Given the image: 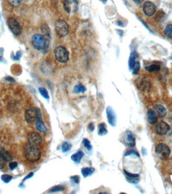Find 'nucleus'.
<instances>
[{
	"label": "nucleus",
	"mask_w": 172,
	"mask_h": 194,
	"mask_svg": "<svg viewBox=\"0 0 172 194\" xmlns=\"http://www.w3.org/2000/svg\"><path fill=\"white\" fill-rule=\"evenodd\" d=\"M156 6L152 2L147 1L143 4V12L149 17H151L156 12Z\"/></svg>",
	"instance_id": "11"
},
{
	"label": "nucleus",
	"mask_w": 172,
	"mask_h": 194,
	"mask_svg": "<svg viewBox=\"0 0 172 194\" xmlns=\"http://www.w3.org/2000/svg\"><path fill=\"white\" fill-rule=\"evenodd\" d=\"M147 121L149 124L151 125L155 124L157 123L158 121V117H157L156 113L153 110L149 109L147 112Z\"/></svg>",
	"instance_id": "15"
},
{
	"label": "nucleus",
	"mask_w": 172,
	"mask_h": 194,
	"mask_svg": "<svg viewBox=\"0 0 172 194\" xmlns=\"http://www.w3.org/2000/svg\"><path fill=\"white\" fill-rule=\"evenodd\" d=\"M71 145L67 142L63 143L62 145V146H61V149H62L63 152H64V153L68 152L69 150H71Z\"/></svg>",
	"instance_id": "27"
},
{
	"label": "nucleus",
	"mask_w": 172,
	"mask_h": 194,
	"mask_svg": "<svg viewBox=\"0 0 172 194\" xmlns=\"http://www.w3.org/2000/svg\"><path fill=\"white\" fill-rule=\"evenodd\" d=\"M28 143L29 145L38 147L42 143V140L41 136L38 133L32 132L28 136Z\"/></svg>",
	"instance_id": "8"
},
{
	"label": "nucleus",
	"mask_w": 172,
	"mask_h": 194,
	"mask_svg": "<svg viewBox=\"0 0 172 194\" xmlns=\"http://www.w3.org/2000/svg\"><path fill=\"white\" fill-rule=\"evenodd\" d=\"M13 177H12L11 175H7V174H5V175H2L1 176V179L2 181L5 183H9L11 181Z\"/></svg>",
	"instance_id": "26"
},
{
	"label": "nucleus",
	"mask_w": 172,
	"mask_h": 194,
	"mask_svg": "<svg viewBox=\"0 0 172 194\" xmlns=\"http://www.w3.org/2000/svg\"><path fill=\"white\" fill-rule=\"evenodd\" d=\"M6 162L3 157L1 152V147H0V169H2L5 167Z\"/></svg>",
	"instance_id": "32"
},
{
	"label": "nucleus",
	"mask_w": 172,
	"mask_h": 194,
	"mask_svg": "<svg viewBox=\"0 0 172 194\" xmlns=\"http://www.w3.org/2000/svg\"><path fill=\"white\" fill-rule=\"evenodd\" d=\"M131 155H135L137 156L138 157H140V155L138 154V153L134 150H129V151H127L125 154V156H128Z\"/></svg>",
	"instance_id": "34"
},
{
	"label": "nucleus",
	"mask_w": 172,
	"mask_h": 194,
	"mask_svg": "<svg viewBox=\"0 0 172 194\" xmlns=\"http://www.w3.org/2000/svg\"><path fill=\"white\" fill-rule=\"evenodd\" d=\"M145 70L149 72H156L160 70L161 67L159 65L157 64H152L151 65L147 66L145 68Z\"/></svg>",
	"instance_id": "21"
},
{
	"label": "nucleus",
	"mask_w": 172,
	"mask_h": 194,
	"mask_svg": "<svg viewBox=\"0 0 172 194\" xmlns=\"http://www.w3.org/2000/svg\"><path fill=\"white\" fill-rule=\"evenodd\" d=\"M164 33L169 39H172V25L169 24L165 27Z\"/></svg>",
	"instance_id": "22"
},
{
	"label": "nucleus",
	"mask_w": 172,
	"mask_h": 194,
	"mask_svg": "<svg viewBox=\"0 0 172 194\" xmlns=\"http://www.w3.org/2000/svg\"><path fill=\"white\" fill-rule=\"evenodd\" d=\"M50 40L40 34H35L32 38V44L34 48L40 51L47 48L49 46Z\"/></svg>",
	"instance_id": "1"
},
{
	"label": "nucleus",
	"mask_w": 172,
	"mask_h": 194,
	"mask_svg": "<svg viewBox=\"0 0 172 194\" xmlns=\"http://www.w3.org/2000/svg\"><path fill=\"white\" fill-rule=\"evenodd\" d=\"M37 117L35 127L37 131L41 133H46L47 128L44 124L42 119V115L41 113L40 109L39 108H36Z\"/></svg>",
	"instance_id": "10"
},
{
	"label": "nucleus",
	"mask_w": 172,
	"mask_h": 194,
	"mask_svg": "<svg viewBox=\"0 0 172 194\" xmlns=\"http://www.w3.org/2000/svg\"><path fill=\"white\" fill-rule=\"evenodd\" d=\"M65 189V188L62 186H56L52 187L50 190V192L54 193L57 192H61L63 191Z\"/></svg>",
	"instance_id": "29"
},
{
	"label": "nucleus",
	"mask_w": 172,
	"mask_h": 194,
	"mask_svg": "<svg viewBox=\"0 0 172 194\" xmlns=\"http://www.w3.org/2000/svg\"><path fill=\"white\" fill-rule=\"evenodd\" d=\"M41 152L37 147L29 145L27 146L25 150V156L29 161L35 162L40 159L41 157Z\"/></svg>",
	"instance_id": "2"
},
{
	"label": "nucleus",
	"mask_w": 172,
	"mask_h": 194,
	"mask_svg": "<svg viewBox=\"0 0 172 194\" xmlns=\"http://www.w3.org/2000/svg\"><path fill=\"white\" fill-rule=\"evenodd\" d=\"M38 90H39V92H40V95L43 98L46 99H48L50 98L47 90H46L44 88H39L38 89Z\"/></svg>",
	"instance_id": "25"
},
{
	"label": "nucleus",
	"mask_w": 172,
	"mask_h": 194,
	"mask_svg": "<svg viewBox=\"0 0 172 194\" xmlns=\"http://www.w3.org/2000/svg\"><path fill=\"white\" fill-rule=\"evenodd\" d=\"M41 30H42V33L43 34V35L45 38H46V39L49 40L50 38V29L47 25H45V24L43 25Z\"/></svg>",
	"instance_id": "23"
},
{
	"label": "nucleus",
	"mask_w": 172,
	"mask_h": 194,
	"mask_svg": "<svg viewBox=\"0 0 172 194\" xmlns=\"http://www.w3.org/2000/svg\"><path fill=\"white\" fill-rule=\"evenodd\" d=\"M140 63L138 62H136L133 67L132 68V72L133 74H137L138 72L140 71Z\"/></svg>",
	"instance_id": "28"
},
{
	"label": "nucleus",
	"mask_w": 172,
	"mask_h": 194,
	"mask_svg": "<svg viewBox=\"0 0 172 194\" xmlns=\"http://www.w3.org/2000/svg\"><path fill=\"white\" fill-rule=\"evenodd\" d=\"M8 1L12 5L17 7L20 5L22 2V0H8Z\"/></svg>",
	"instance_id": "33"
},
{
	"label": "nucleus",
	"mask_w": 172,
	"mask_h": 194,
	"mask_svg": "<svg viewBox=\"0 0 172 194\" xmlns=\"http://www.w3.org/2000/svg\"><path fill=\"white\" fill-rule=\"evenodd\" d=\"M18 163L17 162H10L9 164V167L10 169H11V170H13L14 169H15L16 167H17Z\"/></svg>",
	"instance_id": "35"
},
{
	"label": "nucleus",
	"mask_w": 172,
	"mask_h": 194,
	"mask_svg": "<svg viewBox=\"0 0 172 194\" xmlns=\"http://www.w3.org/2000/svg\"><path fill=\"white\" fill-rule=\"evenodd\" d=\"M63 8L68 13H74L78 9V2L77 0H65Z\"/></svg>",
	"instance_id": "7"
},
{
	"label": "nucleus",
	"mask_w": 172,
	"mask_h": 194,
	"mask_svg": "<svg viewBox=\"0 0 172 194\" xmlns=\"http://www.w3.org/2000/svg\"><path fill=\"white\" fill-rule=\"evenodd\" d=\"M84 155V154L83 152L81 151H79L76 154H73V155L71 156V159L73 161L75 162L76 163H79Z\"/></svg>",
	"instance_id": "18"
},
{
	"label": "nucleus",
	"mask_w": 172,
	"mask_h": 194,
	"mask_svg": "<svg viewBox=\"0 0 172 194\" xmlns=\"http://www.w3.org/2000/svg\"><path fill=\"white\" fill-rule=\"evenodd\" d=\"M95 171V169L92 167H86L83 168L81 170V172L82 173L84 177H87L89 175H92L94 173Z\"/></svg>",
	"instance_id": "20"
},
{
	"label": "nucleus",
	"mask_w": 172,
	"mask_h": 194,
	"mask_svg": "<svg viewBox=\"0 0 172 194\" xmlns=\"http://www.w3.org/2000/svg\"><path fill=\"white\" fill-rule=\"evenodd\" d=\"M5 81H9V82H15V79L13 77H10V76H7L5 77Z\"/></svg>",
	"instance_id": "38"
},
{
	"label": "nucleus",
	"mask_w": 172,
	"mask_h": 194,
	"mask_svg": "<svg viewBox=\"0 0 172 194\" xmlns=\"http://www.w3.org/2000/svg\"><path fill=\"white\" fill-rule=\"evenodd\" d=\"M33 172H30L29 174H28V175H27L26 177H25V179H24V181L26 180L27 179H30L31 177H33Z\"/></svg>",
	"instance_id": "40"
},
{
	"label": "nucleus",
	"mask_w": 172,
	"mask_h": 194,
	"mask_svg": "<svg viewBox=\"0 0 172 194\" xmlns=\"http://www.w3.org/2000/svg\"><path fill=\"white\" fill-rule=\"evenodd\" d=\"M86 90V88L81 84H78V85H76L74 88V92L76 94H78L80 92L84 93V92H85Z\"/></svg>",
	"instance_id": "24"
},
{
	"label": "nucleus",
	"mask_w": 172,
	"mask_h": 194,
	"mask_svg": "<svg viewBox=\"0 0 172 194\" xmlns=\"http://www.w3.org/2000/svg\"><path fill=\"white\" fill-rule=\"evenodd\" d=\"M2 56H3V50L2 51L0 50V60L2 59Z\"/></svg>",
	"instance_id": "41"
},
{
	"label": "nucleus",
	"mask_w": 172,
	"mask_h": 194,
	"mask_svg": "<svg viewBox=\"0 0 172 194\" xmlns=\"http://www.w3.org/2000/svg\"><path fill=\"white\" fill-rule=\"evenodd\" d=\"M54 55L58 61L65 63L69 60V53L63 47L58 46L54 50Z\"/></svg>",
	"instance_id": "4"
},
{
	"label": "nucleus",
	"mask_w": 172,
	"mask_h": 194,
	"mask_svg": "<svg viewBox=\"0 0 172 194\" xmlns=\"http://www.w3.org/2000/svg\"><path fill=\"white\" fill-rule=\"evenodd\" d=\"M55 30L58 37L64 38L69 33V25L63 20H58L55 23Z\"/></svg>",
	"instance_id": "3"
},
{
	"label": "nucleus",
	"mask_w": 172,
	"mask_h": 194,
	"mask_svg": "<svg viewBox=\"0 0 172 194\" xmlns=\"http://www.w3.org/2000/svg\"><path fill=\"white\" fill-rule=\"evenodd\" d=\"M7 24L12 33L16 36L21 35V27L17 20L14 18H9L7 20Z\"/></svg>",
	"instance_id": "6"
},
{
	"label": "nucleus",
	"mask_w": 172,
	"mask_h": 194,
	"mask_svg": "<svg viewBox=\"0 0 172 194\" xmlns=\"http://www.w3.org/2000/svg\"><path fill=\"white\" fill-rule=\"evenodd\" d=\"M36 108H30L25 112V120L28 124H32L36 121Z\"/></svg>",
	"instance_id": "9"
},
{
	"label": "nucleus",
	"mask_w": 172,
	"mask_h": 194,
	"mask_svg": "<svg viewBox=\"0 0 172 194\" xmlns=\"http://www.w3.org/2000/svg\"><path fill=\"white\" fill-rule=\"evenodd\" d=\"M89 129H90L91 131H94V129H95V127H94V124L93 123H91L89 125Z\"/></svg>",
	"instance_id": "39"
},
{
	"label": "nucleus",
	"mask_w": 172,
	"mask_h": 194,
	"mask_svg": "<svg viewBox=\"0 0 172 194\" xmlns=\"http://www.w3.org/2000/svg\"><path fill=\"white\" fill-rule=\"evenodd\" d=\"M124 172L126 175L129 177V179H138L139 177V175L138 174H132L126 171L125 170H124Z\"/></svg>",
	"instance_id": "31"
},
{
	"label": "nucleus",
	"mask_w": 172,
	"mask_h": 194,
	"mask_svg": "<svg viewBox=\"0 0 172 194\" xmlns=\"http://www.w3.org/2000/svg\"><path fill=\"white\" fill-rule=\"evenodd\" d=\"M155 131L160 135H166L170 129V126L165 122H161L155 127Z\"/></svg>",
	"instance_id": "14"
},
{
	"label": "nucleus",
	"mask_w": 172,
	"mask_h": 194,
	"mask_svg": "<svg viewBox=\"0 0 172 194\" xmlns=\"http://www.w3.org/2000/svg\"><path fill=\"white\" fill-rule=\"evenodd\" d=\"M138 57V54L136 52H133L131 53L129 59V67L130 70H132V68L133 67L134 64L136 63V60Z\"/></svg>",
	"instance_id": "17"
},
{
	"label": "nucleus",
	"mask_w": 172,
	"mask_h": 194,
	"mask_svg": "<svg viewBox=\"0 0 172 194\" xmlns=\"http://www.w3.org/2000/svg\"><path fill=\"white\" fill-rule=\"evenodd\" d=\"M155 109L158 115L160 118H164L166 115V108L161 105H157L155 107Z\"/></svg>",
	"instance_id": "16"
},
{
	"label": "nucleus",
	"mask_w": 172,
	"mask_h": 194,
	"mask_svg": "<svg viewBox=\"0 0 172 194\" xmlns=\"http://www.w3.org/2000/svg\"><path fill=\"white\" fill-rule=\"evenodd\" d=\"M106 115L109 124L115 127L116 124V116L113 108L110 106L106 108Z\"/></svg>",
	"instance_id": "13"
},
{
	"label": "nucleus",
	"mask_w": 172,
	"mask_h": 194,
	"mask_svg": "<svg viewBox=\"0 0 172 194\" xmlns=\"http://www.w3.org/2000/svg\"><path fill=\"white\" fill-rule=\"evenodd\" d=\"M83 144L84 145L85 147H86L88 151H91L92 149V145L91 144L90 141L87 138H85L83 141Z\"/></svg>",
	"instance_id": "30"
},
{
	"label": "nucleus",
	"mask_w": 172,
	"mask_h": 194,
	"mask_svg": "<svg viewBox=\"0 0 172 194\" xmlns=\"http://www.w3.org/2000/svg\"><path fill=\"white\" fill-rule=\"evenodd\" d=\"M98 135L100 136H103L106 135L108 133L106 125L104 123H100L98 126Z\"/></svg>",
	"instance_id": "19"
},
{
	"label": "nucleus",
	"mask_w": 172,
	"mask_h": 194,
	"mask_svg": "<svg viewBox=\"0 0 172 194\" xmlns=\"http://www.w3.org/2000/svg\"><path fill=\"white\" fill-rule=\"evenodd\" d=\"M155 152L162 159H166L170 155V149L166 145L161 143L158 145L155 148Z\"/></svg>",
	"instance_id": "5"
},
{
	"label": "nucleus",
	"mask_w": 172,
	"mask_h": 194,
	"mask_svg": "<svg viewBox=\"0 0 172 194\" xmlns=\"http://www.w3.org/2000/svg\"><path fill=\"white\" fill-rule=\"evenodd\" d=\"M22 56V53L20 51H18L15 56H14L13 59L14 60H19Z\"/></svg>",
	"instance_id": "37"
},
{
	"label": "nucleus",
	"mask_w": 172,
	"mask_h": 194,
	"mask_svg": "<svg viewBox=\"0 0 172 194\" xmlns=\"http://www.w3.org/2000/svg\"><path fill=\"white\" fill-rule=\"evenodd\" d=\"M123 142L129 147H134L136 145V139L132 134V132L130 131H125L123 136Z\"/></svg>",
	"instance_id": "12"
},
{
	"label": "nucleus",
	"mask_w": 172,
	"mask_h": 194,
	"mask_svg": "<svg viewBox=\"0 0 172 194\" xmlns=\"http://www.w3.org/2000/svg\"><path fill=\"white\" fill-rule=\"evenodd\" d=\"M71 179L73 180V181H74L76 184H78L80 182V177L78 175H75V176L71 177Z\"/></svg>",
	"instance_id": "36"
}]
</instances>
